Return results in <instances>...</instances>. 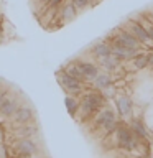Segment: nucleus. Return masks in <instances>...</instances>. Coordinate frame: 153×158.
Masks as SVG:
<instances>
[{"mask_svg":"<svg viewBox=\"0 0 153 158\" xmlns=\"http://www.w3.org/2000/svg\"><path fill=\"white\" fill-rule=\"evenodd\" d=\"M91 53L94 54L96 58H104V56H109V54H112V44L110 41H97L96 44L92 46Z\"/></svg>","mask_w":153,"mask_h":158,"instance_id":"obj_15","label":"nucleus"},{"mask_svg":"<svg viewBox=\"0 0 153 158\" xmlns=\"http://www.w3.org/2000/svg\"><path fill=\"white\" fill-rule=\"evenodd\" d=\"M115 143L118 148H122L125 152H137L138 147L142 145V140L133 133L130 125L118 122V127L115 130Z\"/></svg>","mask_w":153,"mask_h":158,"instance_id":"obj_2","label":"nucleus"},{"mask_svg":"<svg viewBox=\"0 0 153 158\" xmlns=\"http://www.w3.org/2000/svg\"><path fill=\"white\" fill-rule=\"evenodd\" d=\"M92 82H94V86H96V89H99V91H104V89L114 86V79L109 73H99L97 77L94 79Z\"/></svg>","mask_w":153,"mask_h":158,"instance_id":"obj_18","label":"nucleus"},{"mask_svg":"<svg viewBox=\"0 0 153 158\" xmlns=\"http://www.w3.org/2000/svg\"><path fill=\"white\" fill-rule=\"evenodd\" d=\"M12 120L15 125H25V123H31L35 120V110L30 106H20L18 110L12 115Z\"/></svg>","mask_w":153,"mask_h":158,"instance_id":"obj_8","label":"nucleus"},{"mask_svg":"<svg viewBox=\"0 0 153 158\" xmlns=\"http://www.w3.org/2000/svg\"><path fill=\"white\" fill-rule=\"evenodd\" d=\"M114 115H115V112H114L110 107H107V106L102 107L92 118V130H99V128H101L104 123H105L110 117H114Z\"/></svg>","mask_w":153,"mask_h":158,"instance_id":"obj_10","label":"nucleus"},{"mask_svg":"<svg viewBox=\"0 0 153 158\" xmlns=\"http://www.w3.org/2000/svg\"><path fill=\"white\" fill-rule=\"evenodd\" d=\"M76 63L79 64V68H81L82 74L86 76L87 82H89V81L92 82L94 79L97 77V74H99V66H97V64L89 63V61H79V59H76Z\"/></svg>","mask_w":153,"mask_h":158,"instance_id":"obj_11","label":"nucleus"},{"mask_svg":"<svg viewBox=\"0 0 153 158\" xmlns=\"http://www.w3.org/2000/svg\"><path fill=\"white\" fill-rule=\"evenodd\" d=\"M64 106H66V110L71 117H76L77 112H79V99L76 96H71V94H68L66 97H64Z\"/></svg>","mask_w":153,"mask_h":158,"instance_id":"obj_19","label":"nucleus"},{"mask_svg":"<svg viewBox=\"0 0 153 158\" xmlns=\"http://www.w3.org/2000/svg\"><path fill=\"white\" fill-rule=\"evenodd\" d=\"M130 128L140 140H147L148 138V132H147V128H145V125H143V122L140 120V118H132Z\"/></svg>","mask_w":153,"mask_h":158,"instance_id":"obj_20","label":"nucleus"},{"mask_svg":"<svg viewBox=\"0 0 153 158\" xmlns=\"http://www.w3.org/2000/svg\"><path fill=\"white\" fill-rule=\"evenodd\" d=\"M59 17H61V23L72 22V20L77 17V8L74 7L71 2H69V3H66V5H63L61 12H59Z\"/></svg>","mask_w":153,"mask_h":158,"instance_id":"obj_16","label":"nucleus"},{"mask_svg":"<svg viewBox=\"0 0 153 158\" xmlns=\"http://www.w3.org/2000/svg\"><path fill=\"white\" fill-rule=\"evenodd\" d=\"M132 61H133V66H135L137 71H142V69L148 68V56H147V54H143V53H140L137 58H133Z\"/></svg>","mask_w":153,"mask_h":158,"instance_id":"obj_22","label":"nucleus"},{"mask_svg":"<svg viewBox=\"0 0 153 158\" xmlns=\"http://www.w3.org/2000/svg\"><path fill=\"white\" fill-rule=\"evenodd\" d=\"M138 22H140L143 27H145V30H147V33H148V36L151 38V41H153V23L148 20L145 15H142V17H138Z\"/></svg>","mask_w":153,"mask_h":158,"instance_id":"obj_23","label":"nucleus"},{"mask_svg":"<svg viewBox=\"0 0 153 158\" xmlns=\"http://www.w3.org/2000/svg\"><path fill=\"white\" fill-rule=\"evenodd\" d=\"M147 56H148V68H153V53L150 51Z\"/></svg>","mask_w":153,"mask_h":158,"instance_id":"obj_27","label":"nucleus"},{"mask_svg":"<svg viewBox=\"0 0 153 158\" xmlns=\"http://www.w3.org/2000/svg\"><path fill=\"white\" fill-rule=\"evenodd\" d=\"M36 133H38V127L31 122V123H25V125H18V128L13 130L12 135L18 140V138H31Z\"/></svg>","mask_w":153,"mask_h":158,"instance_id":"obj_12","label":"nucleus"},{"mask_svg":"<svg viewBox=\"0 0 153 158\" xmlns=\"http://www.w3.org/2000/svg\"><path fill=\"white\" fill-rule=\"evenodd\" d=\"M97 63H99V66H102L107 73H110V71L114 73L115 69L120 68V59L115 58L114 54H109V56H104V58H97Z\"/></svg>","mask_w":153,"mask_h":158,"instance_id":"obj_13","label":"nucleus"},{"mask_svg":"<svg viewBox=\"0 0 153 158\" xmlns=\"http://www.w3.org/2000/svg\"><path fill=\"white\" fill-rule=\"evenodd\" d=\"M38 2H39V3H44V5H46V3H48V0H38Z\"/></svg>","mask_w":153,"mask_h":158,"instance_id":"obj_28","label":"nucleus"},{"mask_svg":"<svg viewBox=\"0 0 153 158\" xmlns=\"http://www.w3.org/2000/svg\"><path fill=\"white\" fill-rule=\"evenodd\" d=\"M107 41H115L118 44H122V46H127V48H132V49H138V51H142L143 48V43H140L138 40L133 36L130 31H127L125 28H117L115 31L112 33V40H107Z\"/></svg>","mask_w":153,"mask_h":158,"instance_id":"obj_5","label":"nucleus"},{"mask_svg":"<svg viewBox=\"0 0 153 158\" xmlns=\"http://www.w3.org/2000/svg\"><path fill=\"white\" fill-rule=\"evenodd\" d=\"M63 69H64V71H66V73L69 74V76L76 77L77 81H81V82H87L86 76H84V74H82L81 68H79V64H77L76 61H71V63L64 64V66H63Z\"/></svg>","mask_w":153,"mask_h":158,"instance_id":"obj_17","label":"nucleus"},{"mask_svg":"<svg viewBox=\"0 0 153 158\" xmlns=\"http://www.w3.org/2000/svg\"><path fill=\"white\" fill-rule=\"evenodd\" d=\"M117 127H118V118H117V115H114V117H110L109 120L104 123V125L99 128V130L102 132V135L104 137H107V135H110V133H114L117 130Z\"/></svg>","mask_w":153,"mask_h":158,"instance_id":"obj_21","label":"nucleus"},{"mask_svg":"<svg viewBox=\"0 0 153 158\" xmlns=\"http://www.w3.org/2000/svg\"><path fill=\"white\" fill-rule=\"evenodd\" d=\"M115 107H117V112H118L120 117H128L132 114L133 102L127 94H118V96L115 97Z\"/></svg>","mask_w":153,"mask_h":158,"instance_id":"obj_9","label":"nucleus"},{"mask_svg":"<svg viewBox=\"0 0 153 158\" xmlns=\"http://www.w3.org/2000/svg\"><path fill=\"white\" fill-rule=\"evenodd\" d=\"M63 2H64V0H48L46 7H48V8H58Z\"/></svg>","mask_w":153,"mask_h":158,"instance_id":"obj_26","label":"nucleus"},{"mask_svg":"<svg viewBox=\"0 0 153 158\" xmlns=\"http://www.w3.org/2000/svg\"><path fill=\"white\" fill-rule=\"evenodd\" d=\"M122 28H125L127 31H130L133 36H135L140 43H143V46L145 48H153V41H151V38L148 36V33H147V30L145 27L138 22V18H128L125 23L122 25Z\"/></svg>","mask_w":153,"mask_h":158,"instance_id":"obj_4","label":"nucleus"},{"mask_svg":"<svg viewBox=\"0 0 153 158\" xmlns=\"http://www.w3.org/2000/svg\"><path fill=\"white\" fill-rule=\"evenodd\" d=\"M56 77H58V84L68 94H71V96H76L77 97V96H81V94L86 91V82H81V81H77L76 77L69 76V74L64 71L63 68L56 73Z\"/></svg>","mask_w":153,"mask_h":158,"instance_id":"obj_3","label":"nucleus"},{"mask_svg":"<svg viewBox=\"0 0 153 158\" xmlns=\"http://www.w3.org/2000/svg\"><path fill=\"white\" fill-rule=\"evenodd\" d=\"M18 107H20L18 99L8 97L7 101H5L2 106H0V115H2V117H12L13 114L18 110Z\"/></svg>","mask_w":153,"mask_h":158,"instance_id":"obj_14","label":"nucleus"},{"mask_svg":"<svg viewBox=\"0 0 153 158\" xmlns=\"http://www.w3.org/2000/svg\"><path fill=\"white\" fill-rule=\"evenodd\" d=\"M71 3L77 8V12L79 10H84V8H89L91 5H94L92 0H71Z\"/></svg>","mask_w":153,"mask_h":158,"instance_id":"obj_24","label":"nucleus"},{"mask_svg":"<svg viewBox=\"0 0 153 158\" xmlns=\"http://www.w3.org/2000/svg\"><path fill=\"white\" fill-rule=\"evenodd\" d=\"M112 44V54L115 58H118L120 61H132L133 58H137L138 54L142 51H138V49H132V48H127V46H122V44H118L115 41H110Z\"/></svg>","mask_w":153,"mask_h":158,"instance_id":"obj_7","label":"nucleus"},{"mask_svg":"<svg viewBox=\"0 0 153 158\" xmlns=\"http://www.w3.org/2000/svg\"><path fill=\"white\" fill-rule=\"evenodd\" d=\"M105 106H107V97L104 96V92H101L99 89L84 91L81 96H79V115H81V118H84V120H89V118L94 117Z\"/></svg>","mask_w":153,"mask_h":158,"instance_id":"obj_1","label":"nucleus"},{"mask_svg":"<svg viewBox=\"0 0 153 158\" xmlns=\"http://www.w3.org/2000/svg\"><path fill=\"white\" fill-rule=\"evenodd\" d=\"M8 97H10V91H8V89H0V106H2Z\"/></svg>","mask_w":153,"mask_h":158,"instance_id":"obj_25","label":"nucleus"},{"mask_svg":"<svg viewBox=\"0 0 153 158\" xmlns=\"http://www.w3.org/2000/svg\"><path fill=\"white\" fill-rule=\"evenodd\" d=\"M15 155L17 153H25V155H35L38 153V143L33 138H18L12 145Z\"/></svg>","mask_w":153,"mask_h":158,"instance_id":"obj_6","label":"nucleus"}]
</instances>
